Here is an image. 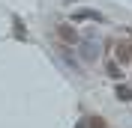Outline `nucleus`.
<instances>
[{"label":"nucleus","mask_w":132,"mask_h":128,"mask_svg":"<svg viewBox=\"0 0 132 128\" xmlns=\"http://www.w3.org/2000/svg\"><path fill=\"white\" fill-rule=\"evenodd\" d=\"M114 63L117 66H129L132 63V42L129 39H120L114 45Z\"/></svg>","instance_id":"obj_1"},{"label":"nucleus","mask_w":132,"mask_h":128,"mask_svg":"<svg viewBox=\"0 0 132 128\" xmlns=\"http://www.w3.org/2000/svg\"><path fill=\"white\" fill-rule=\"evenodd\" d=\"M57 36L66 45H75V42H78V30H75L72 24H57Z\"/></svg>","instance_id":"obj_2"},{"label":"nucleus","mask_w":132,"mask_h":128,"mask_svg":"<svg viewBox=\"0 0 132 128\" xmlns=\"http://www.w3.org/2000/svg\"><path fill=\"white\" fill-rule=\"evenodd\" d=\"M72 21H105V18H102V12H96V9H78L72 15Z\"/></svg>","instance_id":"obj_3"},{"label":"nucleus","mask_w":132,"mask_h":128,"mask_svg":"<svg viewBox=\"0 0 132 128\" xmlns=\"http://www.w3.org/2000/svg\"><path fill=\"white\" fill-rule=\"evenodd\" d=\"M105 72H108V78H114V80H120V78H123V69H120V66L111 60V57H108V63H105Z\"/></svg>","instance_id":"obj_4"},{"label":"nucleus","mask_w":132,"mask_h":128,"mask_svg":"<svg viewBox=\"0 0 132 128\" xmlns=\"http://www.w3.org/2000/svg\"><path fill=\"white\" fill-rule=\"evenodd\" d=\"M117 98H120V101H132V89L120 83V87H117Z\"/></svg>","instance_id":"obj_5"},{"label":"nucleus","mask_w":132,"mask_h":128,"mask_svg":"<svg viewBox=\"0 0 132 128\" xmlns=\"http://www.w3.org/2000/svg\"><path fill=\"white\" fill-rule=\"evenodd\" d=\"M87 125H90V128H105V122L99 119V116H90V122H87Z\"/></svg>","instance_id":"obj_6"}]
</instances>
